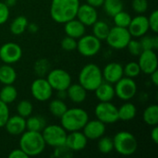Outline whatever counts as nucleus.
Here are the masks:
<instances>
[{
    "label": "nucleus",
    "instance_id": "obj_39",
    "mask_svg": "<svg viewBox=\"0 0 158 158\" xmlns=\"http://www.w3.org/2000/svg\"><path fill=\"white\" fill-rule=\"evenodd\" d=\"M61 47L63 50L70 52V51H74L77 48V40L69 37V36H66L65 38L62 39L61 41Z\"/></svg>",
    "mask_w": 158,
    "mask_h": 158
},
{
    "label": "nucleus",
    "instance_id": "obj_8",
    "mask_svg": "<svg viewBox=\"0 0 158 158\" xmlns=\"http://www.w3.org/2000/svg\"><path fill=\"white\" fill-rule=\"evenodd\" d=\"M101 41L93 34H84L77 41V50L86 57H91L99 53L101 50Z\"/></svg>",
    "mask_w": 158,
    "mask_h": 158
},
{
    "label": "nucleus",
    "instance_id": "obj_20",
    "mask_svg": "<svg viewBox=\"0 0 158 158\" xmlns=\"http://www.w3.org/2000/svg\"><path fill=\"white\" fill-rule=\"evenodd\" d=\"M4 127L6 132L12 136L21 135L26 131V118L19 115L9 117Z\"/></svg>",
    "mask_w": 158,
    "mask_h": 158
},
{
    "label": "nucleus",
    "instance_id": "obj_26",
    "mask_svg": "<svg viewBox=\"0 0 158 158\" xmlns=\"http://www.w3.org/2000/svg\"><path fill=\"white\" fill-rule=\"evenodd\" d=\"M143 121L151 126H157L158 125V106L154 104V105H150L149 106H147L145 108V110L143 111Z\"/></svg>",
    "mask_w": 158,
    "mask_h": 158
},
{
    "label": "nucleus",
    "instance_id": "obj_48",
    "mask_svg": "<svg viewBox=\"0 0 158 158\" xmlns=\"http://www.w3.org/2000/svg\"><path fill=\"white\" fill-rule=\"evenodd\" d=\"M87 1V4L94 6V7H100L103 6L104 4V1L105 0H86Z\"/></svg>",
    "mask_w": 158,
    "mask_h": 158
},
{
    "label": "nucleus",
    "instance_id": "obj_14",
    "mask_svg": "<svg viewBox=\"0 0 158 158\" xmlns=\"http://www.w3.org/2000/svg\"><path fill=\"white\" fill-rule=\"evenodd\" d=\"M138 64L141 71L150 75L152 72L157 69V56L155 50H143L139 56Z\"/></svg>",
    "mask_w": 158,
    "mask_h": 158
},
{
    "label": "nucleus",
    "instance_id": "obj_36",
    "mask_svg": "<svg viewBox=\"0 0 158 158\" xmlns=\"http://www.w3.org/2000/svg\"><path fill=\"white\" fill-rule=\"evenodd\" d=\"M32 111H33V106L28 100H22L17 106V113L22 118H27L32 114Z\"/></svg>",
    "mask_w": 158,
    "mask_h": 158
},
{
    "label": "nucleus",
    "instance_id": "obj_43",
    "mask_svg": "<svg viewBox=\"0 0 158 158\" xmlns=\"http://www.w3.org/2000/svg\"><path fill=\"white\" fill-rule=\"evenodd\" d=\"M9 117V108L7 105L0 100V128H3L5 126Z\"/></svg>",
    "mask_w": 158,
    "mask_h": 158
},
{
    "label": "nucleus",
    "instance_id": "obj_28",
    "mask_svg": "<svg viewBox=\"0 0 158 158\" xmlns=\"http://www.w3.org/2000/svg\"><path fill=\"white\" fill-rule=\"evenodd\" d=\"M46 126V122L44 117L42 116H30L26 119V130L33 131H40L44 130Z\"/></svg>",
    "mask_w": 158,
    "mask_h": 158
},
{
    "label": "nucleus",
    "instance_id": "obj_42",
    "mask_svg": "<svg viewBox=\"0 0 158 158\" xmlns=\"http://www.w3.org/2000/svg\"><path fill=\"white\" fill-rule=\"evenodd\" d=\"M132 9L138 14H143L148 9V1L147 0H132L131 3Z\"/></svg>",
    "mask_w": 158,
    "mask_h": 158
},
{
    "label": "nucleus",
    "instance_id": "obj_52",
    "mask_svg": "<svg viewBox=\"0 0 158 158\" xmlns=\"http://www.w3.org/2000/svg\"><path fill=\"white\" fill-rule=\"evenodd\" d=\"M4 3H5L8 7H11V6H14L16 5L17 0H6Z\"/></svg>",
    "mask_w": 158,
    "mask_h": 158
},
{
    "label": "nucleus",
    "instance_id": "obj_9",
    "mask_svg": "<svg viewBox=\"0 0 158 158\" xmlns=\"http://www.w3.org/2000/svg\"><path fill=\"white\" fill-rule=\"evenodd\" d=\"M46 80L56 91H65L71 84L70 74L62 69H51L46 75Z\"/></svg>",
    "mask_w": 158,
    "mask_h": 158
},
{
    "label": "nucleus",
    "instance_id": "obj_45",
    "mask_svg": "<svg viewBox=\"0 0 158 158\" xmlns=\"http://www.w3.org/2000/svg\"><path fill=\"white\" fill-rule=\"evenodd\" d=\"M9 14V7L4 2H0V25L7 21Z\"/></svg>",
    "mask_w": 158,
    "mask_h": 158
},
{
    "label": "nucleus",
    "instance_id": "obj_25",
    "mask_svg": "<svg viewBox=\"0 0 158 158\" xmlns=\"http://www.w3.org/2000/svg\"><path fill=\"white\" fill-rule=\"evenodd\" d=\"M118 119H121L122 121H130L135 118L137 109L132 103L127 101L119 108H118Z\"/></svg>",
    "mask_w": 158,
    "mask_h": 158
},
{
    "label": "nucleus",
    "instance_id": "obj_2",
    "mask_svg": "<svg viewBox=\"0 0 158 158\" xmlns=\"http://www.w3.org/2000/svg\"><path fill=\"white\" fill-rule=\"evenodd\" d=\"M46 144L43 138L42 132L26 130L20 136L19 148L30 157L41 155Z\"/></svg>",
    "mask_w": 158,
    "mask_h": 158
},
{
    "label": "nucleus",
    "instance_id": "obj_17",
    "mask_svg": "<svg viewBox=\"0 0 158 158\" xmlns=\"http://www.w3.org/2000/svg\"><path fill=\"white\" fill-rule=\"evenodd\" d=\"M102 74L105 81L109 82L111 84H115L124 76L123 66L118 62L108 63L102 70Z\"/></svg>",
    "mask_w": 158,
    "mask_h": 158
},
{
    "label": "nucleus",
    "instance_id": "obj_10",
    "mask_svg": "<svg viewBox=\"0 0 158 158\" xmlns=\"http://www.w3.org/2000/svg\"><path fill=\"white\" fill-rule=\"evenodd\" d=\"M94 114L96 118L105 124H113L119 120L118 107L111 102H100L97 104Z\"/></svg>",
    "mask_w": 158,
    "mask_h": 158
},
{
    "label": "nucleus",
    "instance_id": "obj_6",
    "mask_svg": "<svg viewBox=\"0 0 158 158\" xmlns=\"http://www.w3.org/2000/svg\"><path fill=\"white\" fill-rule=\"evenodd\" d=\"M42 135L45 144L55 148L65 144L67 131L61 125L52 124L44 128L42 131Z\"/></svg>",
    "mask_w": 158,
    "mask_h": 158
},
{
    "label": "nucleus",
    "instance_id": "obj_29",
    "mask_svg": "<svg viewBox=\"0 0 158 158\" xmlns=\"http://www.w3.org/2000/svg\"><path fill=\"white\" fill-rule=\"evenodd\" d=\"M17 97H18V91L16 87H14L12 84L4 85V87L0 90V100L6 103V105L16 101Z\"/></svg>",
    "mask_w": 158,
    "mask_h": 158
},
{
    "label": "nucleus",
    "instance_id": "obj_1",
    "mask_svg": "<svg viewBox=\"0 0 158 158\" xmlns=\"http://www.w3.org/2000/svg\"><path fill=\"white\" fill-rule=\"evenodd\" d=\"M80 0H52L50 15L57 23H65L76 18Z\"/></svg>",
    "mask_w": 158,
    "mask_h": 158
},
{
    "label": "nucleus",
    "instance_id": "obj_3",
    "mask_svg": "<svg viewBox=\"0 0 158 158\" xmlns=\"http://www.w3.org/2000/svg\"><path fill=\"white\" fill-rule=\"evenodd\" d=\"M61 126L67 131H81L89 120L88 113L80 107L68 108L64 115L60 118Z\"/></svg>",
    "mask_w": 158,
    "mask_h": 158
},
{
    "label": "nucleus",
    "instance_id": "obj_34",
    "mask_svg": "<svg viewBox=\"0 0 158 158\" xmlns=\"http://www.w3.org/2000/svg\"><path fill=\"white\" fill-rule=\"evenodd\" d=\"M50 71L49 61L45 58L38 59L34 64V72L38 77H45Z\"/></svg>",
    "mask_w": 158,
    "mask_h": 158
},
{
    "label": "nucleus",
    "instance_id": "obj_31",
    "mask_svg": "<svg viewBox=\"0 0 158 158\" xmlns=\"http://www.w3.org/2000/svg\"><path fill=\"white\" fill-rule=\"evenodd\" d=\"M102 6L108 16L114 17L117 13L123 10L124 5L122 0H105Z\"/></svg>",
    "mask_w": 158,
    "mask_h": 158
},
{
    "label": "nucleus",
    "instance_id": "obj_4",
    "mask_svg": "<svg viewBox=\"0 0 158 158\" xmlns=\"http://www.w3.org/2000/svg\"><path fill=\"white\" fill-rule=\"evenodd\" d=\"M103 81L102 69L95 64H87L80 71L79 83L87 92H94Z\"/></svg>",
    "mask_w": 158,
    "mask_h": 158
},
{
    "label": "nucleus",
    "instance_id": "obj_47",
    "mask_svg": "<svg viewBox=\"0 0 158 158\" xmlns=\"http://www.w3.org/2000/svg\"><path fill=\"white\" fill-rule=\"evenodd\" d=\"M151 139L153 140V142L157 144L158 143V127L157 126H154L152 131H151Z\"/></svg>",
    "mask_w": 158,
    "mask_h": 158
},
{
    "label": "nucleus",
    "instance_id": "obj_13",
    "mask_svg": "<svg viewBox=\"0 0 158 158\" xmlns=\"http://www.w3.org/2000/svg\"><path fill=\"white\" fill-rule=\"evenodd\" d=\"M22 56V49L19 44L9 42L0 47V59L4 64H15Z\"/></svg>",
    "mask_w": 158,
    "mask_h": 158
},
{
    "label": "nucleus",
    "instance_id": "obj_18",
    "mask_svg": "<svg viewBox=\"0 0 158 158\" xmlns=\"http://www.w3.org/2000/svg\"><path fill=\"white\" fill-rule=\"evenodd\" d=\"M88 139L85 137L83 132L81 131H70L69 134H67L65 145L74 153L83 150L86 147Z\"/></svg>",
    "mask_w": 158,
    "mask_h": 158
},
{
    "label": "nucleus",
    "instance_id": "obj_51",
    "mask_svg": "<svg viewBox=\"0 0 158 158\" xmlns=\"http://www.w3.org/2000/svg\"><path fill=\"white\" fill-rule=\"evenodd\" d=\"M57 94H58V98L61 100H64L65 98H67V91H57Z\"/></svg>",
    "mask_w": 158,
    "mask_h": 158
},
{
    "label": "nucleus",
    "instance_id": "obj_12",
    "mask_svg": "<svg viewBox=\"0 0 158 158\" xmlns=\"http://www.w3.org/2000/svg\"><path fill=\"white\" fill-rule=\"evenodd\" d=\"M53 88L44 77H38L31 85V93L32 96L40 102L48 101L53 95Z\"/></svg>",
    "mask_w": 158,
    "mask_h": 158
},
{
    "label": "nucleus",
    "instance_id": "obj_22",
    "mask_svg": "<svg viewBox=\"0 0 158 158\" xmlns=\"http://www.w3.org/2000/svg\"><path fill=\"white\" fill-rule=\"evenodd\" d=\"M94 92L99 102H111L116 96L113 84L105 81Z\"/></svg>",
    "mask_w": 158,
    "mask_h": 158
},
{
    "label": "nucleus",
    "instance_id": "obj_38",
    "mask_svg": "<svg viewBox=\"0 0 158 158\" xmlns=\"http://www.w3.org/2000/svg\"><path fill=\"white\" fill-rule=\"evenodd\" d=\"M141 69L140 66L138 64V62H129L128 64H126L125 67H123V73L126 77L134 79L137 76L140 75L141 73Z\"/></svg>",
    "mask_w": 158,
    "mask_h": 158
},
{
    "label": "nucleus",
    "instance_id": "obj_49",
    "mask_svg": "<svg viewBox=\"0 0 158 158\" xmlns=\"http://www.w3.org/2000/svg\"><path fill=\"white\" fill-rule=\"evenodd\" d=\"M27 30L31 32V33H36L39 30V27L36 23H28L27 26Z\"/></svg>",
    "mask_w": 158,
    "mask_h": 158
},
{
    "label": "nucleus",
    "instance_id": "obj_40",
    "mask_svg": "<svg viewBox=\"0 0 158 158\" xmlns=\"http://www.w3.org/2000/svg\"><path fill=\"white\" fill-rule=\"evenodd\" d=\"M126 48H128V50L131 53V55H132L134 56H139L140 54L143 51V48H142L140 41L132 40V39H131V41L129 42V44H128Z\"/></svg>",
    "mask_w": 158,
    "mask_h": 158
},
{
    "label": "nucleus",
    "instance_id": "obj_11",
    "mask_svg": "<svg viewBox=\"0 0 158 158\" xmlns=\"http://www.w3.org/2000/svg\"><path fill=\"white\" fill-rule=\"evenodd\" d=\"M115 94L120 100L130 101L132 99L137 92V85L133 79L129 77H122L115 83Z\"/></svg>",
    "mask_w": 158,
    "mask_h": 158
},
{
    "label": "nucleus",
    "instance_id": "obj_7",
    "mask_svg": "<svg viewBox=\"0 0 158 158\" xmlns=\"http://www.w3.org/2000/svg\"><path fill=\"white\" fill-rule=\"evenodd\" d=\"M131 39V35L128 28L114 26L113 28H110L106 41L107 42L108 45L113 49L121 50L127 47Z\"/></svg>",
    "mask_w": 158,
    "mask_h": 158
},
{
    "label": "nucleus",
    "instance_id": "obj_50",
    "mask_svg": "<svg viewBox=\"0 0 158 158\" xmlns=\"http://www.w3.org/2000/svg\"><path fill=\"white\" fill-rule=\"evenodd\" d=\"M150 76H151V81H152V83H153L155 86H157L158 85V71H157V69H156V70H155L154 72H152V73L150 74Z\"/></svg>",
    "mask_w": 158,
    "mask_h": 158
},
{
    "label": "nucleus",
    "instance_id": "obj_27",
    "mask_svg": "<svg viewBox=\"0 0 158 158\" xmlns=\"http://www.w3.org/2000/svg\"><path fill=\"white\" fill-rule=\"evenodd\" d=\"M28 23H29V21L25 16H18L17 18H15L12 20V22L9 26V30L12 34L20 35L23 32H25V31L27 30Z\"/></svg>",
    "mask_w": 158,
    "mask_h": 158
},
{
    "label": "nucleus",
    "instance_id": "obj_21",
    "mask_svg": "<svg viewBox=\"0 0 158 158\" xmlns=\"http://www.w3.org/2000/svg\"><path fill=\"white\" fill-rule=\"evenodd\" d=\"M64 30L67 34V36L72 37L76 40L81 38L85 34V25L82 24L77 18H74L67 22L64 23Z\"/></svg>",
    "mask_w": 158,
    "mask_h": 158
},
{
    "label": "nucleus",
    "instance_id": "obj_37",
    "mask_svg": "<svg viewBox=\"0 0 158 158\" xmlns=\"http://www.w3.org/2000/svg\"><path fill=\"white\" fill-rule=\"evenodd\" d=\"M140 43L143 50H156L158 48L157 36H146L143 35L140 37Z\"/></svg>",
    "mask_w": 158,
    "mask_h": 158
},
{
    "label": "nucleus",
    "instance_id": "obj_15",
    "mask_svg": "<svg viewBox=\"0 0 158 158\" xmlns=\"http://www.w3.org/2000/svg\"><path fill=\"white\" fill-rule=\"evenodd\" d=\"M82 132L88 140H98L106 133V124L97 118L88 120L82 129Z\"/></svg>",
    "mask_w": 158,
    "mask_h": 158
},
{
    "label": "nucleus",
    "instance_id": "obj_41",
    "mask_svg": "<svg viewBox=\"0 0 158 158\" xmlns=\"http://www.w3.org/2000/svg\"><path fill=\"white\" fill-rule=\"evenodd\" d=\"M73 156V152L67 147L65 144L61 145V146H57L55 147V151H54V156L57 158H69Z\"/></svg>",
    "mask_w": 158,
    "mask_h": 158
},
{
    "label": "nucleus",
    "instance_id": "obj_46",
    "mask_svg": "<svg viewBox=\"0 0 158 158\" xmlns=\"http://www.w3.org/2000/svg\"><path fill=\"white\" fill-rule=\"evenodd\" d=\"M8 157L9 158H29V156L20 149H14L12 150L9 154H8Z\"/></svg>",
    "mask_w": 158,
    "mask_h": 158
},
{
    "label": "nucleus",
    "instance_id": "obj_23",
    "mask_svg": "<svg viewBox=\"0 0 158 158\" xmlns=\"http://www.w3.org/2000/svg\"><path fill=\"white\" fill-rule=\"evenodd\" d=\"M67 91V97L75 104H81L85 101L87 97V91L80 83H71Z\"/></svg>",
    "mask_w": 158,
    "mask_h": 158
},
{
    "label": "nucleus",
    "instance_id": "obj_24",
    "mask_svg": "<svg viewBox=\"0 0 158 158\" xmlns=\"http://www.w3.org/2000/svg\"><path fill=\"white\" fill-rule=\"evenodd\" d=\"M17 79V72L15 69L9 64H4L0 66V83L13 84Z\"/></svg>",
    "mask_w": 158,
    "mask_h": 158
},
{
    "label": "nucleus",
    "instance_id": "obj_5",
    "mask_svg": "<svg viewBox=\"0 0 158 158\" xmlns=\"http://www.w3.org/2000/svg\"><path fill=\"white\" fill-rule=\"evenodd\" d=\"M114 150L125 156H131L138 149V141L136 137L129 131H118L113 138Z\"/></svg>",
    "mask_w": 158,
    "mask_h": 158
},
{
    "label": "nucleus",
    "instance_id": "obj_35",
    "mask_svg": "<svg viewBox=\"0 0 158 158\" xmlns=\"http://www.w3.org/2000/svg\"><path fill=\"white\" fill-rule=\"evenodd\" d=\"M113 19H114L115 26L128 28V26L130 25V22L131 20V17L128 12L121 10L113 17Z\"/></svg>",
    "mask_w": 158,
    "mask_h": 158
},
{
    "label": "nucleus",
    "instance_id": "obj_32",
    "mask_svg": "<svg viewBox=\"0 0 158 158\" xmlns=\"http://www.w3.org/2000/svg\"><path fill=\"white\" fill-rule=\"evenodd\" d=\"M67 109H68L67 105L65 104L63 100L59 98L53 99L49 104V111L56 118H60L64 115V113L67 111Z\"/></svg>",
    "mask_w": 158,
    "mask_h": 158
},
{
    "label": "nucleus",
    "instance_id": "obj_16",
    "mask_svg": "<svg viewBox=\"0 0 158 158\" xmlns=\"http://www.w3.org/2000/svg\"><path fill=\"white\" fill-rule=\"evenodd\" d=\"M128 30L131 36L133 37H142L147 33L149 31V23L147 17L140 14L134 18H131Z\"/></svg>",
    "mask_w": 158,
    "mask_h": 158
},
{
    "label": "nucleus",
    "instance_id": "obj_44",
    "mask_svg": "<svg viewBox=\"0 0 158 158\" xmlns=\"http://www.w3.org/2000/svg\"><path fill=\"white\" fill-rule=\"evenodd\" d=\"M148 19V23H149V29H151L155 33L158 32V11L154 10Z\"/></svg>",
    "mask_w": 158,
    "mask_h": 158
},
{
    "label": "nucleus",
    "instance_id": "obj_33",
    "mask_svg": "<svg viewBox=\"0 0 158 158\" xmlns=\"http://www.w3.org/2000/svg\"><path fill=\"white\" fill-rule=\"evenodd\" d=\"M98 151L101 154L107 155L110 154L114 150V143H113V138H110L108 136H102L98 139L97 143Z\"/></svg>",
    "mask_w": 158,
    "mask_h": 158
},
{
    "label": "nucleus",
    "instance_id": "obj_30",
    "mask_svg": "<svg viewBox=\"0 0 158 158\" xmlns=\"http://www.w3.org/2000/svg\"><path fill=\"white\" fill-rule=\"evenodd\" d=\"M92 26H93V35H94L100 41H105L110 31L108 24L103 20L97 19Z\"/></svg>",
    "mask_w": 158,
    "mask_h": 158
},
{
    "label": "nucleus",
    "instance_id": "obj_19",
    "mask_svg": "<svg viewBox=\"0 0 158 158\" xmlns=\"http://www.w3.org/2000/svg\"><path fill=\"white\" fill-rule=\"evenodd\" d=\"M76 18L85 26H92L98 19V13L95 7L88 4L80 5Z\"/></svg>",
    "mask_w": 158,
    "mask_h": 158
}]
</instances>
